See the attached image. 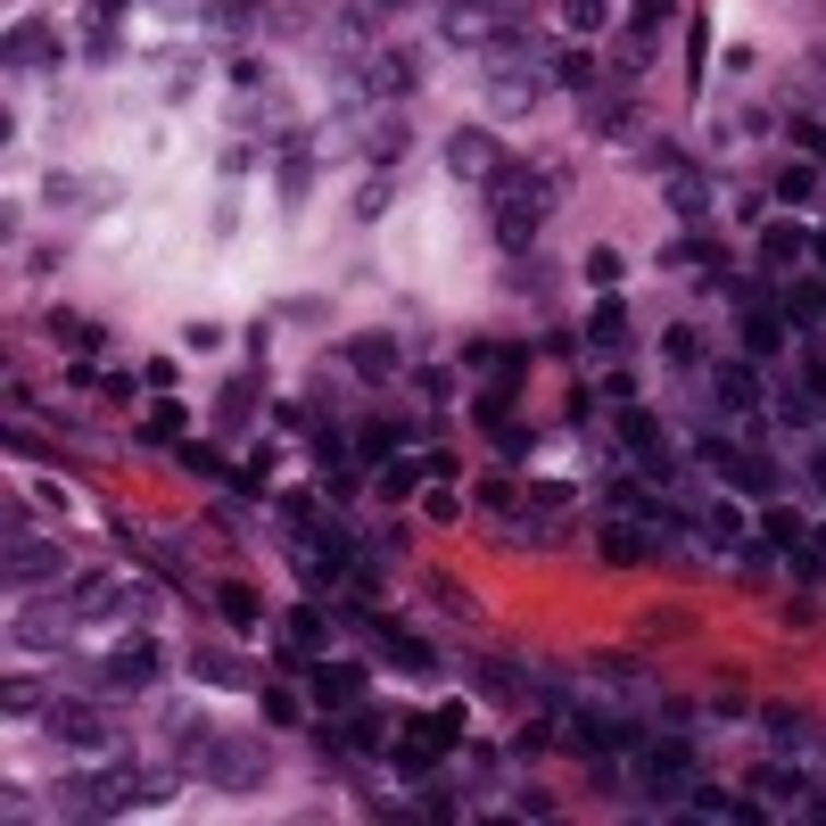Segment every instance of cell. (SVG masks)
<instances>
[{
    "instance_id": "e575fe53",
    "label": "cell",
    "mask_w": 826,
    "mask_h": 826,
    "mask_svg": "<svg viewBox=\"0 0 826 826\" xmlns=\"http://www.w3.org/2000/svg\"><path fill=\"white\" fill-rule=\"evenodd\" d=\"M793 141H802L810 157H826V125H810V116H802V125H793Z\"/></svg>"
},
{
    "instance_id": "8992f818",
    "label": "cell",
    "mask_w": 826,
    "mask_h": 826,
    "mask_svg": "<svg viewBox=\"0 0 826 826\" xmlns=\"http://www.w3.org/2000/svg\"><path fill=\"white\" fill-rule=\"evenodd\" d=\"M447 166H455V174H471V182H488V174L505 166V157H496V141H488V132H455V141H447Z\"/></svg>"
},
{
    "instance_id": "d590c367",
    "label": "cell",
    "mask_w": 826,
    "mask_h": 826,
    "mask_svg": "<svg viewBox=\"0 0 826 826\" xmlns=\"http://www.w3.org/2000/svg\"><path fill=\"white\" fill-rule=\"evenodd\" d=\"M802 380H810V389L826 397V356H810V364H802Z\"/></svg>"
},
{
    "instance_id": "836d02e7",
    "label": "cell",
    "mask_w": 826,
    "mask_h": 826,
    "mask_svg": "<svg viewBox=\"0 0 826 826\" xmlns=\"http://www.w3.org/2000/svg\"><path fill=\"white\" fill-rule=\"evenodd\" d=\"M670 364H703V339L695 331H670Z\"/></svg>"
},
{
    "instance_id": "7402d4cb",
    "label": "cell",
    "mask_w": 826,
    "mask_h": 826,
    "mask_svg": "<svg viewBox=\"0 0 826 826\" xmlns=\"http://www.w3.org/2000/svg\"><path fill=\"white\" fill-rule=\"evenodd\" d=\"M802 232H793V224H769V232H760V257H769V264H793V257H802Z\"/></svg>"
},
{
    "instance_id": "ffe728a7",
    "label": "cell",
    "mask_w": 826,
    "mask_h": 826,
    "mask_svg": "<svg viewBox=\"0 0 826 826\" xmlns=\"http://www.w3.org/2000/svg\"><path fill=\"white\" fill-rule=\"evenodd\" d=\"M695 810L703 818H760V802H735V793H711V786H695Z\"/></svg>"
},
{
    "instance_id": "d6a6232c",
    "label": "cell",
    "mask_w": 826,
    "mask_h": 826,
    "mask_svg": "<svg viewBox=\"0 0 826 826\" xmlns=\"http://www.w3.org/2000/svg\"><path fill=\"white\" fill-rule=\"evenodd\" d=\"M760 529H769V545H802V521H793V512H769Z\"/></svg>"
},
{
    "instance_id": "83f0119b",
    "label": "cell",
    "mask_w": 826,
    "mask_h": 826,
    "mask_svg": "<svg viewBox=\"0 0 826 826\" xmlns=\"http://www.w3.org/2000/svg\"><path fill=\"white\" fill-rule=\"evenodd\" d=\"M505 413H512V373H505V380H496V389H488V397H480V422H488V430H496V422H505Z\"/></svg>"
},
{
    "instance_id": "4316f807",
    "label": "cell",
    "mask_w": 826,
    "mask_h": 826,
    "mask_svg": "<svg viewBox=\"0 0 826 826\" xmlns=\"http://www.w3.org/2000/svg\"><path fill=\"white\" fill-rule=\"evenodd\" d=\"M339 744H356V752H373V744H380V719H373V711H356V719H347V728H339Z\"/></svg>"
},
{
    "instance_id": "2e32d148",
    "label": "cell",
    "mask_w": 826,
    "mask_h": 826,
    "mask_svg": "<svg viewBox=\"0 0 826 826\" xmlns=\"http://www.w3.org/2000/svg\"><path fill=\"white\" fill-rule=\"evenodd\" d=\"M58 570V545H17L9 554V579H50Z\"/></svg>"
},
{
    "instance_id": "d4e9b609",
    "label": "cell",
    "mask_w": 826,
    "mask_h": 826,
    "mask_svg": "<svg viewBox=\"0 0 826 826\" xmlns=\"http://www.w3.org/2000/svg\"><path fill=\"white\" fill-rule=\"evenodd\" d=\"M215 612H224L232 628H257V603H248V587H224V595H215Z\"/></svg>"
},
{
    "instance_id": "3957f363",
    "label": "cell",
    "mask_w": 826,
    "mask_h": 826,
    "mask_svg": "<svg viewBox=\"0 0 826 826\" xmlns=\"http://www.w3.org/2000/svg\"><path fill=\"white\" fill-rule=\"evenodd\" d=\"M538 92H545V75H529V67H488L496 116H529V108H538Z\"/></svg>"
},
{
    "instance_id": "8d00e7d4",
    "label": "cell",
    "mask_w": 826,
    "mask_h": 826,
    "mask_svg": "<svg viewBox=\"0 0 826 826\" xmlns=\"http://www.w3.org/2000/svg\"><path fill=\"white\" fill-rule=\"evenodd\" d=\"M810 257H818V264H826V232H818V240H810Z\"/></svg>"
},
{
    "instance_id": "5bb4252c",
    "label": "cell",
    "mask_w": 826,
    "mask_h": 826,
    "mask_svg": "<svg viewBox=\"0 0 826 826\" xmlns=\"http://www.w3.org/2000/svg\"><path fill=\"white\" fill-rule=\"evenodd\" d=\"M587 339H595V347H628V306L603 298L595 315H587Z\"/></svg>"
},
{
    "instance_id": "f546056e",
    "label": "cell",
    "mask_w": 826,
    "mask_h": 826,
    "mask_svg": "<svg viewBox=\"0 0 826 826\" xmlns=\"http://www.w3.org/2000/svg\"><path fill=\"white\" fill-rule=\"evenodd\" d=\"M347 356H356L364 373H389V364H397V356H389V339H356V347H347Z\"/></svg>"
},
{
    "instance_id": "74e56055",
    "label": "cell",
    "mask_w": 826,
    "mask_h": 826,
    "mask_svg": "<svg viewBox=\"0 0 826 826\" xmlns=\"http://www.w3.org/2000/svg\"><path fill=\"white\" fill-rule=\"evenodd\" d=\"M116 9H125V0H99V17H116Z\"/></svg>"
},
{
    "instance_id": "5b68a950",
    "label": "cell",
    "mask_w": 826,
    "mask_h": 826,
    "mask_svg": "<svg viewBox=\"0 0 826 826\" xmlns=\"http://www.w3.org/2000/svg\"><path fill=\"white\" fill-rule=\"evenodd\" d=\"M653 166L670 174V206H677V215H703V206H711L703 174H686V157H677V150H653Z\"/></svg>"
},
{
    "instance_id": "f35d334b",
    "label": "cell",
    "mask_w": 826,
    "mask_h": 826,
    "mask_svg": "<svg viewBox=\"0 0 826 826\" xmlns=\"http://www.w3.org/2000/svg\"><path fill=\"white\" fill-rule=\"evenodd\" d=\"M380 9H405V0H380Z\"/></svg>"
},
{
    "instance_id": "9c48e42d",
    "label": "cell",
    "mask_w": 826,
    "mask_h": 826,
    "mask_svg": "<svg viewBox=\"0 0 826 826\" xmlns=\"http://www.w3.org/2000/svg\"><path fill=\"white\" fill-rule=\"evenodd\" d=\"M108 677H116V686H150V677H157V645H150V637H132L125 653L108 661Z\"/></svg>"
},
{
    "instance_id": "ac0fdd59",
    "label": "cell",
    "mask_w": 826,
    "mask_h": 826,
    "mask_svg": "<svg viewBox=\"0 0 826 826\" xmlns=\"http://www.w3.org/2000/svg\"><path fill=\"white\" fill-rule=\"evenodd\" d=\"M58 735H67V744H108V728H99L83 703H67V711H58Z\"/></svg>"
},
{
    "instance_id": "1f68e13d",
    "label": "cell",
    "mask_w": 826,
    "mask_h": 826,
    "mask_svg": "<svg viewBox=\"0 0 826 826\" xmlns=\"http://www.w3.org/2000/svg\"><path fill=\"white\" fill-rule=\"evenodd\" d=\"M563 17L579 25V34H595V25H603V0H563Z\"/></svg>"
},
{
    "instance_id": "e0dca14e",
    "label": "cell",
    "mask_w": 826,
    "mask_h": 826,
    "mask_svg": "<svg viewBox=\"0 0 826 826\" xmlns=\"http://www.w3.org/2000/svg\"><path fill=\"white\" fill-rule=\"evenodd\" d=\"M322 628H331V620H322L315 603H306V612H290V661H298V653H315V645H322Z\"/></svg>"
},
{
    "instance_id": "277c9868",
    "label": "cell",
    "mask_w": 826,
    "mask_h": 826,
    "mask_svg": "<svg viewBox=\"0 0 826 826\" xmlns=\"http://www.w3.org/2000/svg\"><path fill=\"white\" fill-rule=\"evenodd\" d=\"M206 777H224V786H257V777H264V752L257 744H206Z\"/></svg>"
},
{
    "instance_id": "4fadbf2b",
    "label": "cell",
    "mask_w": 826,
    "mask_h": 826,
    "mask_svg": "<svg viewBox=\"0 0 826 826\" xmlns=\"http://www.w3.org/2000/svg\"><path fill=\"white\" fill-rule=\"evenodd\" d=\"M373 92H389V99L413 92V50H380L373 58Z\"/></svg>"
},
{
    "instance_id": "7c38bea8",
    "label": "cell",
    "mask_w": 826,
    "mask_h": 826,
    "mask_svg": "<svg viewBox=\"0 0 826 826\" xmlns=\"http://www.w3.org/2000/svg\"><path fill=\"white\" fill-rule=\"evenodd\" d=\"M719 405H728V413H760V380H752V364H728V373H719Z\"/></svg>"
},
{
    "instance_id": "7a4b0ae2",
    "label": "cell",
    "mask_w": 826,
    "mask_h": 826,
    "mask_svg": "<svg viewBox=\"0 0 826 826\" xmlns=\"http://www.w3.org/2000/svg\"><path fill=\"white\" fill-rule=\"evenodd\" d=\"M703 463H719V480H728V488H744V496H769V488H777V463H769V455H735V447H703Z\"/></svg>"
},
{
    "instance_id": "9a60e30c",
    "label": "cell",
    "mask_w": 826,
    "mask_h": 826,
    "mask_svg": "<svg viewBox=\"0 0 826 826\" xmlns=\"http://www.w3.org/2000/svg\"><path fill=\"white\" fill-rule=\"evenodd\" d=\"M595 132H603V141H628V132H637V108L612 99V92H595Z\"/></svg>"
},
{
    "instance_id": "484cf974",
    "label": "cell",
    "mask_w": 826,
    "mask_h": 826,
    "mask_svg": "<svg viewBox=\"0 0 826 826\" xmlns=\"http://www.w3.org/2000/svg\"><path fill=\"white\" fill-rule=\"evenodd\" d=\"M397 150H405V116H380L373 125V157H397Z\"/></svg>"
},
{
    "instance_id": "6da1fadb",
    "label": "cell",
    "mask_w": 826,
    "mask_h": 826,
    "mask_svg": "<svg viewBox=\"0 0 826 826\" xmlns=\"http://www.w3.org/2000/svg\"><path fill=\"white\" fill-rule=\"evenodd\" d=\"M637 760H645V777H653L661 793H677L695 777V744H686V735H653V744H637Z\"/></svg>"
},
{
    "instance_id": "52a82bcc",
    "label": "cell",
    "mask_w": 826,
    "mask_h": 826,
    "mask_svg": "<svg viewBox=\"0 0 826 826\" xmlns=\"http://www.w3.org/2000/svg\"><path fill=\"white\" fill-rule=\"evenodd\" d=\"M364 695V661H315V703H356Z\"/></svg>"
},
{
    "instance_id": "cb8c5ba5",
    "label": "cell",
    "mask_w": 826,
    "mask_h": 826,
    "mask_svg": "<svg viewBox=\"0 0 826 826\" xmlns=\"http://www.w3.org/2000/svg\"><path fill=\"white\" fill-rule=\"evenodd\" d=\"M430 463H380V496H413Z\"/></svg>"
},
{
    "instance_id": "4dcf8cb0",
    "label": "cell",
    "mask_w": 826,
    "mask_h": 826,
    "mask_svg": "<svg viewBox=\"0 0 826 826\" xmlns=\"http://www.w3.org/2000/svg\"><path fill=\"white\" fill-rule=\"evenodd\" d=\"M587 282H595V290L620 282V248H595V257H587Z\"/></svg>"
},
{
    "instance_id": "44dd1931",
    "label": "cell",
    "mask_w": 826,
    "mask_h": 826,
    "mask_svg": "<svg viewBox=\"0 0 826 826\" xmlns=\"http://www.w3.org/2000/svg\"><path fill=\"white\" fill-rule=\"evenodd\" d=\"M777 199H786V206H810V199H818V166H786V174H777Z\"/></svg>"
},
{
    "instance_id": "d6986e66",
    "label": "cell",
    "mask_w": 826,
    "mask_h": 826,
    "mask_svg": "<svg viewBox=\"0 0 826 826\" xmlns=\"http://www.w3.org/2000/svg\"><path fill=\"white\" fill-rule=\"evenodd\" d=\"M9 58H17V67H50V34H42V25H17V34H9Z\"/></svg>"
},
{
    "instance_id": "30bf717a",
    "label": "cell",
    "mask_w": 826,
    "mask_h": 826,
    "mask_svg": "<svg viewBox=\"0 0 826 826\" xmlns=\"http://www.w3.org/2000/svg\"><path fill=\"white\" fill-rule=\"evenodd\" d=\"M545 83H563V92H595V58H587V50H554V58H545Z\"/></svg>"
},
{
    "instance_id": "8fae6325",
    "label": "cell",
    "mask_w": 826,
    "mask_h": 826,
    "mask_svg": "<svg viewBox=\"0 0 826 826\" xmlns=\"http://www.w3.org/2000/svg\"><path fill=\"white\" fill-rule=\"evenodd\" d=\"M380 645H389V661H397V670H438V653H430L422 637H405L397 620H380Z\"/></svg>"
},
{
    "instance_id": "603a6c76",
    "label": "cell",
    "mask_w": 826,
    "mask_h": 826,
    "mask_svg": "<svg viewBox=\"0 0 826 826\" xmlns=\"http://www.w3.org/2000/svg\"><path fill=\"white\" fill-rule=\"evenodd\" d=\"M703 538H711V545H735V538H744V512H735V505H711V512H703Z\"/></svg>"
},
{
    "instance_id": "ba28073f",
    "label": "cell",
    "mask_w": 826,
    "mask_h": 826,
    "mask_svg": "<svg viewBox=\"0 0 826 826\" xmlns=\"http://www.w3.org/2000/svg\"><path fill=\"white\" fill-rule=\"evenodd\" d=\"M777 347H786V322H777L769 306H752V315H744V356H752V364H769Z\"/></svg>"
},
{
    "instance_id": "f1b7e54d",
    "label": "cell",
    "mask_w": 826,
    "mask_h": 826,
    "mask_svg": "<svg viewBox=\"0 0 826 826\" xmlns=\"http://www.w3.org/2000/svg\"><path fill=\"white\" fill-rule=\"evenodd\" d=\"M786 315L793 322H818L826 315V290H786Z\"/></svg>"
}]
</instances>
